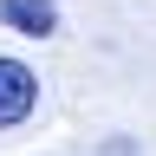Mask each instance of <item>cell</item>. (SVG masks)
Returning <instances> with one entry per match:
<instances>
[{"label": "cell", "mask_w": 156, "mask_h": 156, "mask_svg": "<svg viewBox=\"0 0 156 156\" xmlns=\"http://www.w3.org/2000/svg\"><path fill=\"white\" fill-rule=\"evenodd\" d=\"M33 104H39V78L20 65V58H0V130L26 124Z\"/></svg>", "instance_id": "cell-1"}, {"label": "cell", "mask_w": 156, "mask_h": 156, "mask_svg": "<svg viewBox=\"0 0 156 156\" xmlns=\"http://www.w3.org/2000/svg\"><path fill=\"white\" fill-rule=\"evenodd\" d=\"M0 20H7L13 33H26V39L58 33V7H52V0H0Z\"/></svg>", "instance_id": "cell-2"}]
</instances>
